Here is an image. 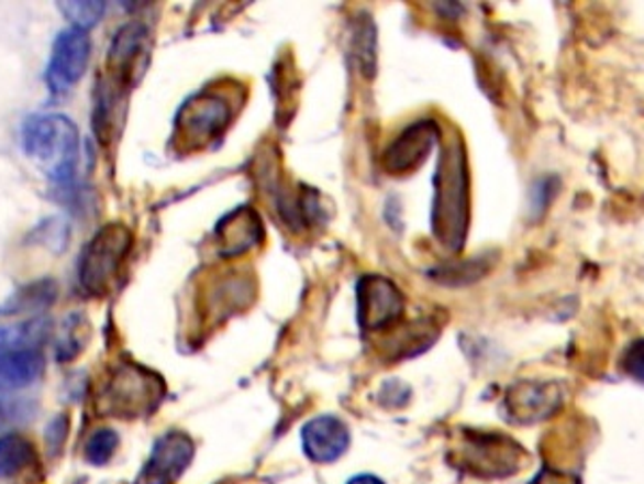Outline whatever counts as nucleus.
<instances>
[{
  "label": "nucleus",
  "mask_w": 644,
  "mask_h": 484,
  "mask_svg": "<svg viewBox=\"0 0 644 484\" xmlns=\"http://www.w3.org/2000/svg\"><path fill=\"white\" fill-rule=\"evenodd\" d=\"M470 194L466 155L458 136L441 148V162L434 179L432 231L438 243L449 250H460L468 231Z\"/></svg>",
  "instance_id": "obj_1"
},
{
  "label": "nucleus",
  "mask_w": 644,
  "mask_h": 484,
  "mask_svg": "<svg viewBox=\"0 0 644 484\" xmlns=\"http://www.w3.org/2000/svg\"><path fill=\"white\" fill-rule=\"evenodd\" d=\"M22 146L26 157L46 175L47 182L58 188L71 186L80 160V134L69 117H31L22 128Z\"/></svg>",
  "instance_id": "obj_2"
},
{
  "label": "nucleus",
  "mask_w": 644,
  "mask_h": 484,
  "mask_svg": "<svg viewBox=\"0 0 644 484\" xmlns=\"http://www.w3.org/2000/svg\"><path fill=\"white\" fill-rule=\"evenodd\" d=\"M132 245V229L121 222L106 224L101 231H97L82 250L78 265V280L85 293L92 297H103L112 289Z\"/></svg>",
  "instance_id": "obj_3"
},
{
  "label": "nucleus",
  "mask_w": 644,
  "mask_h": 484,
  "mask_svg": "<svg viewBox=\"0 0 644 484\" xmlns=\"http://www.w3.org/2000/svg\"><path fill=\"white\" fill-rule=\"evenodd\" d=\"M164 394L162 380L136 364L121 366L103 389L106 411L121 418H138L155 409Z\"/></svg>",
  "instance_id": "obj_4"
},
{
  "label": "nucleus",
  "mask_w": 644,
  "mask_h": 484,
  "mask_svg": "<svg viewBox=\"0 0 644 484\" xmlns=\"http://www.w3.org/2000/svg\"><path fill=\"white\" fill-rule=\"evenodd\" d=\"M524 461V450L501 433H473L462 441L460 465L477 476H509L520 472Z\"/></svg>",
  "instance_id": "obj_5"
},
{
  "label": "nucleus",
  "mask_w": 644,
  "mask_h": 484,
  "mask_svg": "<svg viewBox=\"0 0 644 484\" xmlns=\"http://www.w3.org/2000/svg\"><path fill=\"white\" fill-rule=\"evenodd\" d=\"M232 121L231 101L220 94H198L191 97L179 117H177V134L185 146L209 145L213 143Z\"/></svg>",
  "instance_id": "obj_6"
},
{
  "label": "nucleus",
  "mask_w": 644,
  "mask_h": 484,
  "mask_svg": "<svg viewBox=\"0 0 644 484\" xmlns=\"http://www.w3.org/2000/svg\"><path fill=\"white\" fill-rule=\"evenodd\" d=\"M91 58V40L87 31L65 29L54 40L46 69L47 89L52 96L69 94L85 76Z\"/></svg>",
  "instance_id": "obj_7"
},
{
  "label": "nucleus",
  "mask_w": 644,
  "mask_h": 484,
  "mask_svg": "<svg viewBox=\"0 0 644 484\" xmlns=\"http://www.w3.org/2000/svg\"><path fill=\"white\" fill-rule=\"evenodd\" d=\"M402 290L389 278L366 276L357 285V317L366 332H380L396 326L404 315Z\"/></svg>",
  "instance_id": "obj_8"
},
{
  "label": "nucleus",
  "mask_w": 644,
  "mask_h": 484,
  "mask_svg": "<svg viewBox=\"0 0 644 484\" xmlns=\"http://www.w3.org/2000/svg\"><path fill=\"white\" fill-rule=\"evenodd\" d=\"M441 139V128L434 121H419L407 128L382 155L385 170L391 175H407L421 166L432 146Z\"/></svg>",
  "instance_id": "obj_9"
},
{
  "label": "nucleus",
  "mask_w": 644,
  "mask_h": 484,
  "mask_svg": "<svg viewBox=\"0 0 644 484\" xmlns=\"http://www.w3.org/2000/svg\"><path fill=\"white\" fill-rule=\"evenodd\" d=\"M193 459V441L181 431L159 437L144 468V483L173 484L185 474Z\"/></svg>",
  "instance_id": "obj_10"
},
{
  "label": "nucleus",
  "mask_w": 644,
  "mask_h": 484,
  "mask_svg": "<svg viewBox=\"0 0 644 484\" xmlns=\"http://www.w3.org/2000/svg\"><path fill=\"white\" fill-rule=\"evenodd\" d=\"M563 392L556 384L542 382H522L511 387L507 394V411L511 420L529 425L540 422L560 407Z\"/></svg>",
  "instance_id": "obj_11"
},
{
  "label": "nucleus",
  "mask_w": 644,
  "mask_h": 484,
  "mask_svg": "<svg viewBox=\"0 0 644 484\" xmlns=\"http://www.w3.org/2000/svg\"><path fill=\"white\" fill-rule=\"evenodd\" d=\"M148 52V31L138 22L125 24L112 40L108 52V65L112 78L119 85H134V76L142 72L140 61L146 63Z\"/></svg>",
  "instance_id": "obj_12"
},
{
  "label": "nucleus",
  "mask_w": 644,
  "mask_h": 484,
  "mask_svg": "<svg viewBox=\"0 0 644 484\" xmlns=\"http://www.w3.org/2000/svg\"><path fill=\"white\" fill-rule=\"evenodd\" d=\"M303 450L314 463L337 461L351 443L348 427L335 416H319L303 427Z\"/></svg>",
  "instance_id": "obj_13"
},
{
  "label": "nucleus",
  "mask_w": 644,
  "mask_h": 484,
  "mask_svg": "<svg viewBox=\"0 0 644 484\" xmlns=\"http://www.w3.org/2000/svg\"><path fill=\"white\" fill-rule=\"evenodd\" d=\"M224 256H241L263 240V222L252 209H236L218 227Z\"/></svg>",
  "instance_id": "obj_14"
},
{
  "label": "nucleus",
  "mask_w": 644,
  "mask_h": 484,
  "mask_svg": "<svg viewBox=\"0 0 644 484\" xmlns=\"http://www.w3.org/2000/svg\"><path fill=\"white\" fill-rule=\"evenodd\" d=\"M46 369L40 349L0 353V392H18L33 386Z\"/></svg>",
  "instance_id": "obj_15"
},
{
  "label": "nucleus",
  "mask_w": 644,
  "mask_h": 484,
  "mask_svg": "<svg viewBox=\"0 0 644 484\" xmlns=\"http://www.w3.org/2000/svg\"><path fill=\"white\" fill-rule=\"evenodd\" d=\"M37 461L35 446L29 437L7 433L0 437V481L15 479Z\"/></svg>",
  "instance_id": "obj_16"
},
{
  "label": "nucleus",
  "mask_w": 644,
  "mask_h": 484,
  "mask_svg": "<svg viewBox=\"0 0 644 484\" xmlns=\"http://www.w3.org/2000/svg\"><path fill=\"white\" fill-rule=\"evenodd\" d=\"M47 337L46 319H31L13 326H0V353L37 349Z\"/></svg>",
  "instance_id": "obj_17"
},
{
  "label": "nucleus",
  "mask_w": 644,
  "mask_h": 484,
  "mask_svg": "<svg viewBox=\"0 0 644 484\" xmlns=\"http://www.w3.org/2000/svg\"><path fill=\"white\" fill-rule=\"evenodd\" d=\"M56 299V285L52 280H40L33 285H26L9 297V301L2 306V312L7 315H20V312H35L47 308Z\"/></svg>",
  "instance_id": "obj_18"
},
{
  "label": "nucleus",
  "mask_w": 644,
  "mask_h": 484,
  "mask_svg": "<svg viewBox=\"0 0 644 484\" xmlns=\"http://www.w3.org/2000/svg\"><path fill=\"white\" fill-rule=\"evenodd\" d=\"M116 448H119V436H116V431H112V429H97V431H92L91 437L85 443V459L91 465H95V468L106 465L114 457Z\"/></svg>",
  "instance_id": "obj_19"
},
{
  "label": "nucleus",
  "mask_w": 644,
  "mask_h": 484,
  "mask_svg": "<svg viewBox=\"0 0 644 484\" xmlns=\"http://www.w3.org/2000/svg\"><path fill=\"white\" fill-rule=\"evenodd\" d=\"M60 11L67 20H71L74 29H80V31H89L91 26H95L103 11H106V2H60Z\"/></svg>",
  "instance_id": "obj_20"
},
{
  "label": "nucleus",
  "mask_w": 644,
  "mask_h": 484,
  "mask_svg": "<svg viewBox=\"0 0 644 484\" xmlns=\"http://www.w3.org/2000/svg\"><path fill=\"white\" fill-rule=\"evenodd\" d=\"M355 52L359 54V69L371 76L374 74V63H376V29L371 24H362V29L357 31V37H355Z\"/></svg>",
  "instance_id": "obj_21"
},
{
  "label": "nucleus",
  "mask_w": 644,
  "mask_h": 484,
  "mask_svg": "<svg viewBox=\"0 0 644 484\" xmlns=\"http://www.w3.org/2000/svg\"><path fill=\"white\" fill-rule=\"evenodd\" d=\"M80 330H82V319L80 317H71L69 323L63 330L60 342H58V360L60 362H67V360H71L74 355L80 353V349H82Z\"/></svg>",
  "instance_id": "obj_22"
},
{
  "label": "nucleus",
  "mask_w": 644,
  "mask_h": 484,
  "mask_svg": "<svg viewBox=\"0 0 644 484\" xmlns=\"http://www.w3.org/2000/svg\"><path fill=\"white\" fill-rule=\"evenodd\" d=\"M621 366L628 377H632L634 382L644 386V339L634 340L632 344H628L621 358Z\"/></svg>",
  "instance_id": "obj_23"
},
{
  "label": "nucleus",
  "mask_w": 644,
  "mask_h": 484,
  "mask_svg": "<svg viewBox=\"0 0 644 484\" xmlns=\"http://www.w3.org/2000/svg\"><path fill=\"white\" fill-rule=\"evenodd\" d=\"M65 437H67V418L65 416H58V418H54L49 422V427L46 429V441L49 450L56 452L63 446Z\"/></svg>",
  "instance_id": "obj_24"
},
{
  "label": "nucleus",
  "mask_w": 644,
  "mask_h": 484,
  "mask_svg": "<svg viewBox=\"0 0 644 484\" xmlns=\"http://www.w3.org/2000/svg\"><path fill=\"white\" fill-rule=\"evenodd\" d=\"M531 484H580V479L563 470H544Z\"/></svg>",
  "instance_id": "obj_25"
},
{
  "label": "nucleus",
  "mask_w": 644,
  "mask_h": 484,
  "mask_svg": "<svg viewBox=\"0 0 644 484\" xmlns=\"http://www.w3.org/2000/svg\"><path fill=\"white\" fill-rule=\"evenodd\" d=\"M348 484H385L380 479H376V476H369V474H362V476H355V479H351Z\"/></svg>",
  "instance_id": "obj_26"
},
{
  "label": "nucleus",
  "mask_w": 644,
  "mask_h": 484,
  "mask_svg": "<svg viewBox=\"0 0 644 484\" xmlns=\"http://www.w3.org/2000/svg\"><path fill=\"white\" fill-rule=\"evenodd\" d=\"M2 422H4V409H2V405H0V427H2Z\"/></svg>",
  "instance_id": "obj_27"
}]
</instances>
